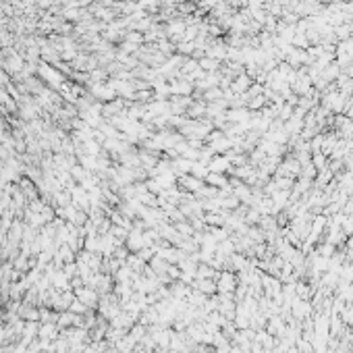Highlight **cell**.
I'll return each mask as SVG.
<instances>
[{"mask_svg": "<svg viewBox=\"0 0 353 353\" xmlns=\"http://www.w3.org/2000/svg\"><path fill=\"white\" fill-rule=\"evenodd\" d=\"M0 268H2V262H0Z\"/></svg>", "mask_w": 353, "mask_h": 353, "instance_id": "13", "label": "cell"}, {"mask_svg": "<svg viewBox=\"0 0 353 353\" xmlns=\"http://www.w3.org/2000/svg\"><path fill=\"white\" fill-rule=\"evenodd\" d=\"M87 310H90V307H87V305H83V303L79 302L77 297H75L73 302H71V305H69V312H73V314H77V316H83Z\"/></svg>", "mask_w": 353, "mask_h": 353, "instance_id": "9", "label": "cell"}, {"mask_svg": "<svg viewBox=\"0 0 353 353\" xmlns=\"http://www.w3.org/2000/svg\"><path fill=\"white\" fill-rule=\"evenodd\" d=\"M312 164L316 166V171L320 173V171H324L326 166H328V160L324 158V154H316V156H314V160H312Z\"/></svg>", "mask_w": 353, "mask_h": 353, "instance_id": "10", "label": "cell"}, {"mask_svg": "<svg viewBox=\"0 0 353 353\" xmlns=\"http://www.w3.org/2000/svg\"><path fill=\"white\" fill-rule=\"evenodd\" d=\"M206 181L212 183L214 187H227V179H223V175H218V173H208Z\"/></svg>", "mask_w": 353, "mask_h": 353, "instance_id": "8", "label": "cell"}, {"mask_svg": "<svg viewBox=\"0 0 353 353\" xmlns=\"http://www.w3.org/2000/svg\"><path fill=\"white\" fill-rule=\"evenodd\" d=\"M58 326L54 322H48V324H40V330H38V337L42 341H52L58 337Z\"/></svg>", "mask_w": 353, "mask_h": 353, "instance_id": "4", "label": "cell"}, {"mask_svg": "<svg viewBox=\"0 0 353 353\" xmlns=\"http://www.w3.org/2000/svg\"><path fill=\"white\" fill-rule=\"evenodd\" d=\"M316 253L320 255V258H332L334 255V245H330V243H322V245H318V250H316Z\"/></svg>", "mask_w": 353, "mask_h": 353, "instance_id": "7", "label": "cell"}, {"mask_svg": "<svg viewBox=\"0 0 353 353\" xmlns=\"http://www.w3.org/2000/svg\"><path fill=\"white\" fill-rule=\"evenodd\" d=\"M228 169V160L227 158H216L214 162H210V173H223V171H227Z\"/></svg>", "mask_w": 353, "mask_h": 353, "instance_id": "6", "label": "cell"}, {"mask_svg": "<svg viewBox=\"0 0 353 353\" xmlns=\"http://www.w3.org/2000/svg\"><path fill=\"white\" fill-rule=\"evenodd\" d=\"M100 314H102V318H106V320H114V318L121 314L119 302L112 295H104L102 302H100Z\"/></svg>", "mask_w": 353, "mask_h": 353, "instance_id": "2", "label": "cell"}, {"mask_svg": "<svg viewBox=\"0 0 353 353\" xmlns=\"http://www.w3.org/2000/svg\"><path fill=\"white\" fill-rule=\"evenodd\" d=\"M216 291L220 295H228V297H233V293L237 291V277L233 275L231 270H225L223 275H218L216 277Z\"/></svg>", "mask_w": 353, "mask_h": 353, "instance_id": "1", "label": "cell"}, {"mask_svg": "<svg viewBox=\"0 0 353 353\" xmlns=\"http://www.w3.org/2000/svg\"><path fill=\"white\" fill-rule=\"evenodd\" d=\"M73 293H75V297L79 299V302H81L83 305H87V307H96V305H98V291H96L94 287L81 285L79 289H75Z\"/></svg>", "mask_w": 353, "mask_h": 353, "instance_id": "3", "label": "cell"}, {"mask_svg": "<svg viewBox=\"0 0 353 353\" xmlns=\"http://www.w3.org/2000/svg\"><path fill=\"white\" fill-rule=\"evenodd\" d=\"M0 318H2V310H0Z\"/></svg>", "mask_w": 353, "mask_h": 353, "instance_id": "11", "label": "cell"}, {"mask_svg": "<svg viewBox=\"0 0 353 353\" xmlns=\"http://www.w3.org/2000/svg\"><path fill=\"white\" fill-rule=\"evenodd\" d=\"M0 156H2V150H0Z\"/></svg>", "mask_w": 353, "mask_h": 353, "instance_id": "12", "label": "cell"}, {"mask_svg": "<svg viewBox=\"0 0 353 353\" xmlns=\"http://www.w3.org/2000/svg\"><path fill=\"white\" fill-rule=\"evenodd\" d=\"M193 287H196L200 293H210L212 295L216 291V282H214V278H196Z\"/></svg>", "mask_w": 353, "mask_h": 353, "instance_id": "5", "label": "cell"}]
</instances>
